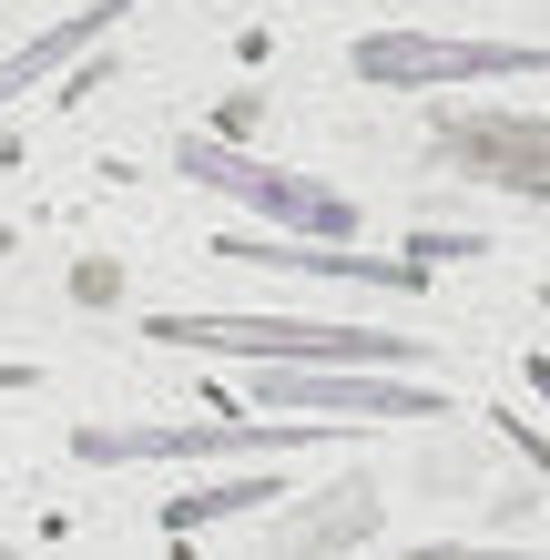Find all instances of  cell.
Segmentation results:
<instances>
[{
    "label": "cell",
    "instance_id": "3957f363",
    "mask_svg": "<svg viewBox=\"0 0 550 560\" xmlns=\"http://www.w3.org/2000/svg\"><path fill=\"white\" fill-rule=\"evenodd\" d=\"M316 418H122V428H72L82 469H133V458H266L306 448Z\"/></svg>",
    "mask_w": 550,
    "mask_h": 560
},
{
    "label": "cell",
    "instance_id": "8fae6325",
    "mask_svg": "<svg viewBox=\"0 0 550 560\" xmlns=\"http://www.w3.org/2000/svg\"><path fill=\"white\" fill-rule=\"evenodd\" d=\"M500 439H510V448H530L540 469H550V439H530V418H500Z\"/></svg>",
    "mask_w": 550,
    "mask_h": 560
},
{
    "label": "cell",
    "instance_id": "30bf717a",
    "mask_svg": "<svg viewBox=\"0 0 550 560\" xmlns=\"http://www.w3.org/2000/svg\"><path fill=\"white\" fill-rule=\"evenodd\" d=\"M408 560H550V550H500V540H429Z\"/></svg>",
    "mask_w": 550,
    "mask_h": 560
},
{
    "label": "cell",
    "instance_id": "277c9868",
    "mask_svg": "<svg viewBox=\"0 0 550 560\" xmlns=\"http://www.w3.org/2000/svg\"><path fill=\"white\" fill-rule=\"evenodd\" d=\"M347 72L377 92H448V82H530L550 72L540 42H438V31H367Z\"/></svg>",
    "mask_w": 550,
    "mask_h": 560
},
{
    "label": "cell",
    "instance_id": "7c38bea8",
    "mask_svg": "<svg viewBox=\"0 0 550 560\" xmlns=\"http://www.w3.org/2000/svg\"><path fill=\"white\" fill-rule=\"evenodd\" d=\"M530 387H540V398H550V357H540V368H530Z\"/></svg>",
    "mask_w": 550,
    "mask_h": 560
},
{
    "label": "cell",
    "instance_id": "6da1fadb",
    "mask_svg": "<svg viewBox=\"0 0 550 560\" xmlns=\"http://www.w3.org/2000/svg\"><path fill=\"white\" fill-rule=\"evenodd\" d=\"M153 347L184 357H245V368H408L418 337H377V326H316V316H204V306H164L143 316Z\"/></svg>",
    "mask_w": 550,
    "mask_h": 560
},
{
    "label": "cell",
    "instance_id": "ba28073f",
    "mask_svg": "<svg viewBox=\"0 0 550 560\" xmlns=\"http://www.w3.org/2000/svg\"><path fill=\"white\" fill-rule=\"evenodd\" d=\"M133 11H143V0H92V11H61L51 31H31V42H11V51H0V113H11V103H21L31 82L72 72V61H82L92 42H113V31L133 21Z\"/></svg>",
    "mask_w": 550,
    "mask_h": 560
},
{
    "label": "cell",
    "instance_id": "5b68a950",
    "mask_svg": "<svg viewBox=\"0 0 550 560\" xmlns=\"http://www.w3.org/2000/svg\"><path fill=\"white\" fill-rule=\"evenodd\" d=\"M255 398L316 418H448L438 387H408L398 368H255Z\"/></svg>",
    "mask_w": 550,
    "mask_h": 560
},
{
    "label": "cell",
    "instance_id": "8992f818",
    "mask_svg": "<svg viewBox=\"0 0 550 560\" xmlns=\"http://www.w3.org/2000/svg\"><path fill=\"white\" fill-rule=\"evenodd\" d=\"M438 163L500 194H540L550 205V113H448L438 122Z\"/></svg>",
    "mask_w": 550,
    "mask_h": 560
},
{
    "label": "cell",
    "instance_id": "52a82bcc",
    "mask_svg": "<svg viewBox=\"0 0 550 560\" xmlns=\"http://www.w3.org/2000/svg\"><path fill=\"white\" fill-rule=\"evenodd\" d=\"M224 255H245V266H276V276H337V285H387V295H408V285H429V255H358V245H316V235H235Z\"/></svg>",
    "mask_w": 550,
    "mask_h": 560
},
{
    "label": "cell",
    "instance_id": "9c48e42d",
    "mask_svg": "<svg viewBox=\"0 0 550 560\" xmlns=\"http://www.w3.org/2000/svg\"><path fill=\"white\" fill-rule=\"evenodd\" d=\"M255 500H285L276 479H214V489H184V500H164V530H214V520H235Z\"/></svg>",
    "mask_w": 550,
    "mask_h": 560
},
{
    "label": "cell",
    "instance_id": "7a4b0ae2",
    "mask_svg": "<svg viewBox=\"0 0 550 560\" xmlns=\"http://www.w3.org/2000/svg\"><path fill=\"white\" fill-rule=\"evenodd\" d=\"M174 174L204 184V194H235V205L266 224V235H316V245H358V205L316 174H285V163H255L235 133H184L174 143Z\"/></svg>",
    "mask_w": 550,
    "mask_h": 560
}]
</instances>
